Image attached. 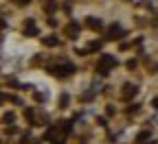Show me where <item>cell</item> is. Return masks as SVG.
<instances>
[{
    "mask_svg": "<svg viewBox=\"0 0 158 144\" xmlns=\"http://www.w3.org/2000/svg\"><path fill=\"white\" fill-rule=\"evenodd\" d=\"M73 70H75V68H73V66H68V64H66V66H59V68H53V72H55V74H59V76H68Z\"/></svg>",
    "mask_w": 158,
    "mask_h": 144,
    "instance_id": "277c9868",
    "label": "cell"
},
{
    "mask_svg": "<svg viewBox=\"0 0 158 144\" xmlns=\"http://www.w3.org/2000/svg\"><path fill=\"white\" fill-rule=\"evenodd\" d=\"M123 35V29L121 26H116V24H112L110 29H108V39H118Z\"/></svg>",
    "mask_w": 158,
    "mask_h": 144,
    "instance_id": "7a4b0ae2",
    "label": "cell"
},
{
    "mask_svg": "<svg viewBox=\"0 0 158 144\" xmlns=\"http://www.w3.org/2000/svg\"><path fill=\"white\" fill-rule=\"evenodd\" d=\"M149 131H141V133H138V138H136V142H145V140H149Z\"/></svg>",
    "mask_w": 158,
    "mask_h": 144,
    "instance_id": "9c48e42d",
    "label": "cell"
},
{
    "mask_svg": "<svg viewBox=\"0 0 158 144\" xmlns=\"http://www.w3.org/2000/svg\"><path fill=\"white\" fill-rule=\"evenodd\" d=\"M24 33H27V35H37V26H35V24L31 22V20H29V24H27Z\"/></svg>",
    "mask_w": 158,
    "mask_h": 144,
    "instance_id": "8992f818",
    "label": "cell"
},
{
    "mask_svg": "<svg viewBox=\"0 0 158 144\" xmlns=\"http://www.w3.org/2000/svg\"><path fill=\"white\" fill-rule=\"evenodd\" d=\"M154 107H158V98H154Z\"/></svg>",
    "mask_w": 158,
    "mask_h": 144,
    "instance_id": "4fadbf2b",
    "label": "cell"
},
{
    "mask_svg": "<svg viewBox=\"0 0 158 144\" xmlns=\"http://www.w3.org/2000/svg\"><path fill=\"white\" fill-rule=\"evenodd\" d=\"M44 44H46V46H57L59 39H57L55 35H48V37H44Z\"/></svg>",
    "mask_w": 158,
    "mask_h": 144,
    "instance_id": "52a82bcc",
    "label": "cell"
},
{
    "mask_svg": "<svg viewBox=\"0 0 158 144\" xmlns=\"http://www.w3.org/2000/svg\"><path fill=\"white\" fill-rule=\"evenodd\" d=\"M77 29H79L77 24H70V26H68V33H70V35H75V33H77Z\"/></svg>",
    "mask_w": 158,
    "mask_h": 144,
    "instance_id": "8fae6325",
    "label": "cell"
},
{
    "mask_svg": "<svg viewBox=\"0 0 158 144\" xmlns=\"http://www.w3.org/2000/svg\"><path fill=\"white\" fill-rule=\"evenodd\" d=\"M55 9H57V5H55V2H53V0H48V2H46V5H44V11H46V13H53V11H55Z\"/></svg>",
    "mask_w": 158,
    "mask_h": 144,
    "instance_id": "ba28073f",
    "label": "cell"
},
{
    "mask_svg": "<svg viewBox=\"0 0 158 144\" xmlns=\"http://www.w3.org/2000/svg\"><path fill=\"white\" fill-rule=\"evenodd\" d=\"M92 31H99V29H101L103 24H101V20H97V18H88V22H86Z\"/></svg>",
    "mask_w": 158,
    "mask_h": 144,
    "instance_id": "5b68a950",
    "label": "cell"
},
{
    "mask_svg": "<svg viewBox=\"0 0 158 144\" xmlns=\"http://www.w3.org/2000/svg\"><path fill=\"white\" fill-rule=\"evenodd\" d=\"M136 92H138V88H136V85H132V83H127V85L123 88V94H121V96H123V98L127 100V98H132V96H134Z\"/></svg>",
    "mask_w": 158,
    "mask_h": 144,
    "instance_id": "3957f363",
    "label": "cell"
},
{
    "mask_svg": "<svg viewBox=\"0 0 158 144\" xmlns=\"http://www.w3.org/2000/svg\"><path fill=\"white\" fill-rule=\"evenodd\" d=\"M29 2V0H18V5H27Z\"/></svg>",
    "mask_w": 158,
    "mask_h": 144,
    "instance_id": "7c38bea8",
    "label": "cell"
},
{
    "mask_svg": "<svg viewBox=\"0 0 158 144\" xmlns=\"http://www.w3.org/2000/svg\"><path fill=\"white\" fill-rule=\"evenodd\" d=\"M101 48V42H92L90 46H88V50H99Z\"/></svg>",
    "mask_w": 158,
    "mask_h": 144,
    "instance_id": "30bf717a",
    "label": "cell"
},
{
    "mask_svg": "<svg viewBox=\"0 0 158 144\" xmlns=\"http://www.w3.org/2000/svg\"><path fill=\"white\" fill-rule=\"evenodd\" d=\"M114 66H116V59L112 55H101V57H99V64H97V72L106 76Z\"/></svg>",
    "mask_w": 158,
    "mask_h": 144,
    "instance_id": "6da1fadb",
    "label": "cell"
}]
</instances>
